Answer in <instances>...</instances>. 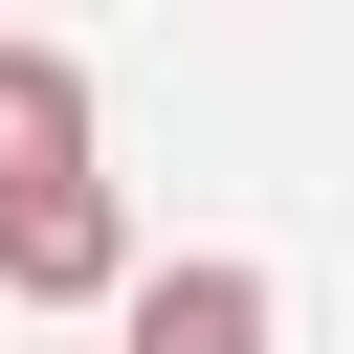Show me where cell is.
<instances>
[{
  "label": "cell",
  "instance_id": "cell-1",
  "mask_svg": "<svg viewBox=\"0 0 354 354\" xmlns=\"http://www.w3.org/2000/svg\"><path fill=\"white\" fill-rule=\"evenodd\" d=\"M0 310H133V199H111V177L0 199Z\"/></svg>",
  "mask_w": 354,
  "mask_h": 354
},
{
  "label": "cell",
  "instance_id": "cell-2",
  "mask_svg": "<svg viewBox=\"0 0 354 354\" xmlns=\"http://www.w3.org/2000/svg\"><path fill=\"white\" fill-rule=\"evenodd\" d=\"M111 332H133V354H288V288H266L243 243H199V266H133Z\"/></svg>",
  "mask_w": 354,
  "mask_h": 354
},
{
  "label": "cell",
  "instance_id": "cell-3",
  "mask_svg": "<svg viewBox=\"0 0 354 354\" xmlns=\"http://www.w3.org/2000/svg\"><path fill=\"white\" fill-rule=\"evenodd\" d=\"M66 177H88V66L0 44V199H66Z\"/></svg>",
  "mask_w": 354,
  "mask_h": 354
}]
</instances>
